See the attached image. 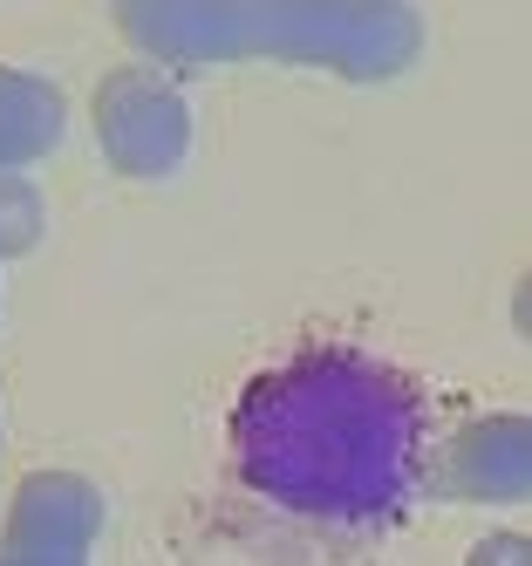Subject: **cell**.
I'll return each instance as SVG.
<instances>
[{
  "instance_id": "6da1fadb",
  "label": "cell",
  "mask_w": 532,
  "mask_h": 566,
  "mask_svg": "<svg viewBox=\"0 0 532 566\" xmlns=\"http://www.w3.org/2000/svg\"><path fill=\"white\" fill-rule=\"evenodd\" d=\"M232 458L253 492L314 525H383L424 464V396L362 348H307L232 410Z\"/></svg>"
}]
</instances>
